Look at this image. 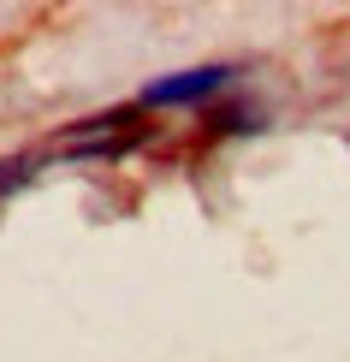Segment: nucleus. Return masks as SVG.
<instances>
[{
    "instance_id": "1",
    "label": "nucleus",
    "mask_w": 350,
    "mask_h": 362,
    "mask_svg": "<svg viewBox=\"0 0 350 362\" xmlns=\"http://www.w3.org/2000/svg\"><path fill=\"white\" fill-rule=\"evenodd\" d=\"M232 78V66H190V71H173V78H155L143 89L148 107H185V101H202Z\"/></svg>"
}]
</instances>
